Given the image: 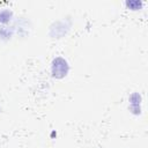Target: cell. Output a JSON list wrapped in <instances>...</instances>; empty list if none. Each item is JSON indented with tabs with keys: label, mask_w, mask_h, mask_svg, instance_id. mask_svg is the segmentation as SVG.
Instances as JSON below:
<instances>
[{
	"label": "cell",
	"mask_w": 148,
	"mask_h": 148,
	"mask_svg": "<svg viewBox=\"0 0 148 148\" xmlns=\"http://www.w3.org/2000/svg\"><path fill=\"white\" fill-rule=\"evenodd\" d=\"M68 71V65L65 59L62 58H56L52 62V74L56 77H62L66 75Z\"/></svg>",
	"instance_id": "6da1fadb"
},
{
	"label": "cell",
	"mask_w": 148,
	"mask_h": 148,
	"mask_svg": "<svg viewBox=\"0 0 148 148\" xmlns=\"http://www.w3.org/2000/svg\"><path fill=\"white\" fill-rule=\"evenodd\" d=\"M12 17V13L7 9H1L0 10V22H8Z\"/></svg>",
	"instance_id": "7a4b0ae2"
},
{
	"label": "cell",
	"mask_w": 148,
	"mask_h": 148,
	"mask_svg": "<svg viewBox=\"0 0 148 148\" xmlns=\"http://www.w3.org/2000/svg\"><path fill=\"white\" fill-rule=\"evenodd\" d=\"M126 5H127L131 9H139V8L142 6V2H140V1H128Z\"/></svg>",
	"instance_id": "3957f363"
}]
</instances>
